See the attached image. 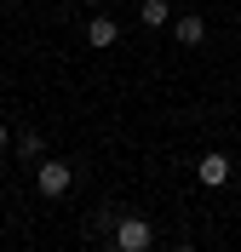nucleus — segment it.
Here are the masks:
<instances>
[{
  "label": "nucleus",
  "mask_w": 241,
  "mask_h": 252,
  "mask_svg": "<svg viewBox=\"0 0 241 252\" xmlns=\"http://www.w3.org/2000/svg\"><path fill=\"white\" fill-rule=\"evenodd\" d=\"M69 184H75V166H69V160H40V172H34V189H40L46 201L69 195Z\"/></svg>",
  "instance_id": "1"
},
{
  "label": "nucleus",
  "mask_w": 241,
  "mask_h": 252,
  "mask_svg": "<svg viewBox=\"0 0 241 252\" xmlns=\"http://www.w3.org/2000/svg\"><path fill=\"white\" fill-rule=\"evenodd\" d=\"M115 247H127V252H149V247H155V229H149L144 218H121V223H115Z\"/></svg>",
  "instance_id": "2"
},
{
  "label": "nucleus",
  "mask_w": 241,
  "mask_h": 252,
  "mask_svg": "<svg viewBox=\"0 0 241 252\" xmlns=\"http://www.w3.org/2000/svg\"><path fill=\"white\" fill-rule=\"evenodd\" d=\"M230 172H236V166H230V155H218V149L195 160V178H201L207 189H224V184H230Z\"/></svg>",
  "instance_id": "3"
},
{
  "label": "nucleus",
  "mask_w": 241,
  "mask_h": 252,
  "mask_svg": "<svg viewBox=\"0 0 241 252\" xmlns=\"http://www.w3.org/2000/svg\"><path fill=\"white\" fill-rule=\"evenodd\" d=\"M172 34H178V40H184V46H201V40H207V17L184 12V17H178V23H172Z\"/></svg>",
  "instance_id": "4"
},
{
  "label": "nucleus",
  "mask_w": 241,
  "mask_h": 252,
  "mask_svg": "<svg viewBox=\"0 0 241 252\" xmlns=\"http://www.w3.org/2000/svg\"><path fill=\"white\" fill-rule=\"evenodd\" d=\"M86 40H92L98 52H103V46H115V40H121V29H115V17H92V23H86Z\"/></svg>",
  "instance_id": "5"
},
{
  "label": "nucleus",
  "mask_w": 241,
  "mask_h": 252,
  "mask_svg": "<svg viewBox=\"0 0 241 252\" xmlns=\"http://www.w3.org/2000/svg\"><path fill=\"white\" fill-rule=\"evenodd\" d=\"M138 17H144L149 29H167V0H144V6H138Z\"/></svg>",
  "instance_id": "6"
},
{
  "label": "nucleus",
  "mask_w": 241,
  "mask_h": 252,
  "mask_svg": "<svg viewBox=\"0 0 241 252\" xmlns=\"http://www.w3.org/2000/svg\"><path fill=\"white\" fill-rule=\"evenodd\" d=\"M40 149H46V143H40V132H23V138H17V155H40Z\"/></svg>",
  "instance_id": "7"
},
{
  "label": "nucleus",
  "mask_w": 241,
  "mask_h": 252,
  "mask_svg": "<svg viewBox=\"0 0 241 252\" xmlns=\"http://www.w3.org/2000/svg\"><path fill=\"white\" fill-rule=\"evenodd\" d=\"M6 143H12V138H6V121H0V149H6Z\"/></svg>",
  "instance_id": "8"
},
{
  "label": "nucleus",
  "mask_w": 241,
  "mask_h": 252,
  "mask_svg": "<svg viewBox=\"0 0 241 252\" xmlns=\"http://www.w3.org/2000/svg\"><path fill=\"white\" fill-rule=\"evenodd\" d=\"M103 252H127V247H115V241H109V247H103Z\"/></svg>",
  "instance_id": "9"
},
{
  "label": "nucleus",
  "mask_w": 241,
  "mask_h": 252,
  "mask_svg": "<svg viewBox=\"0 0 241 252\" xmlns=\"http://www.w3.org/2000/svg\"><path fill=\"white\" fill-rule=\"evenodd\" d=\"M172 252H201V247H172Z\"/></svg>",
  "instance_id": "10"
},
{
  "label": "nucleus",
  "mask_w": 241,
  "mask_h": 252,
  "mask_svg": "<svg viewBox=\"0 0 241 252\" xmlns=\"http://www.w3.org/2000/svg\"><path fill=\"white\" fill-rule=\"evenodd\" d=\"M80 6H98V0H80Z\"/></svg>",
  "instance_id": "11"
},
{
  "label": "nucleus",
  "mask_w": 241,
  "mask_h": 252,
  "mask_svg": "<svg viewBox=\"0 0 241 252\" xmlns=\"http://www.w3.org/2000/svg\"><path fill=\"white\" fill-rule=\"evenodd\" d=\"M6 6H17V0H6Z\"/></svg>",
  "instance_id": "12"
}]
</instances>
